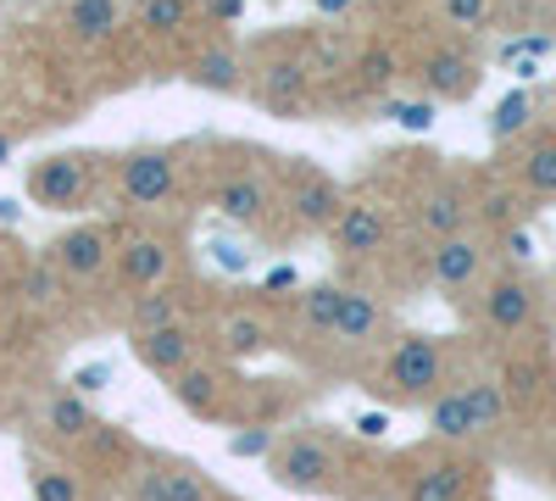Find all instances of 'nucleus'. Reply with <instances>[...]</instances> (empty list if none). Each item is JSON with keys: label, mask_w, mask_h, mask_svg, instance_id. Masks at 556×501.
Segmentation results:
<instances>
[{"label": "nucleus", "mask_w": 556, "mask_h": 501, "mask_svg": "<svg viewBox=\"0 0 556 501\" xmlns=\"http://www.w3.org/2000/svg\"><path fill=\"white\" fill-rule=\"evenodd\" d=\"M273 479L290 496H329L340 485V458L317 435H290L273 446Z\"/></svg>", "instance_id": "obj_1"}, {"label": "nucleus", "mask_w": 556, "mask_h": 501, "mask_svg": "<svg viewBox=\"0 0 556 501\" xmlns=\"http://www.w3.org/2000/svg\"><path fill=\"white\" fill-rule=\"evenodd\" d=\"M384 385L401 401H434L445 385V356L429 335H401L390 362H384Z\"/></svg>", "instance_id": "obj_2"}, {"label": "nucleus", "mask_w": 556, "mask_h": 501, "mask_svg": "<svg viewBox=\"0 0 556 501\" xmlns=\"http://www.w3.org/2000/svg\"><path fill=\"white\" fill-rule=\"evenodd\" d=\"M345 206L351 201H345V190L334 185L329 173H317L306 156L290 162V217L301 223L306 235H334V223H340Z\"/></svg>", "instance_id": "obj_3"}, {"label": "nucleus", "mask_w": 556, "mask_h": 501, "mask_svg": "<svg viewBox=\"0 0 556 501\" xmlns=\"http://www.w3.org/2000/svg\"><path fill=\"white\" fill-rule=\"evenodd\" d=\"M117 185H123V196H128L134 206L156 212V206H167V201L178 196V162H173L167 151H134V156H123V167H117Z\"/></svg>", "instance_id": "obj_4"}, {"label": "nucleus", "mask_w": 556, "mask_h": 501, "mask_svg": "<svg viewBox=\"0 0 556 501\" xmlns=\"http://www.w3.org/2000/svg\"><path fill=\"white\" fill-rule=\"evenodd\" d=\"M329 240H334V256H345V262L379 256L390 246V206L384 201H351Z\"/></svg>", "instance_id": "obj_5"}, {"label": "nucleus", "mask_w": 556, "mask_h": 501, "mask_svg": "<svg viewBox=\"0 0 556 501\" xmlns=\"http://www.w3.org/2000/svg\"><path fill=\"white\" fill-rule=\"evenodd\" d=\"M112 251H117L112 229H101V223H78V229H67L51 246V267H56V279H101Z\"/></svg>", "instance_id": "obj_6"}, {"label": "nucleus", "mask_w": 556, "mask_h": 501, "mask_svg": "<svg viewBox=\"0 0 556 501\" xmlns=\"http://www.w3.org/2000/svg\"><path fill=\"white\" fill-rule=\"evenodd\" d=\"M479 273H484V240L479 235H445V240H434V251H429V279L440 285V290H468V285H479Z\"/></svg>", "instance_id": "obj_7"}, {"label": "nucleus", "mask_w": 556, "mask_h": 501, "mask_svg": "<svg viewBox=\"0 0 556 501\" xmlns=\"http://www.w3.org/2000/svg\"><path fill=\"white\" fill-rule=\"evenodd\" d=\"M117 267H123V285H134V290H167L178 256L162 235H134L117 246Z\"/></svg>", "instance_id": "obj_8"}, {"label": "nucleus", "mask_w": 556, "mask_h": 501, "mask_svg": "<svg viewBox=\"0 0 556 501\" xmlns=\"http://www.w3.org/2000/svg\"><path fill=\"white\" fill-rule=\"evenodd\" d=\"M134 501H217V490L190 463H151L134 479Z\"/></svg>", "instance_id": "obj_9"}, {"label": "nucleus", "mask_w": 556, "mask_h": 501, "mask_svg": "<svg viewBox=\"0 0 556 501\" xmlns=\"http://www.w3.org/2000/svg\"><path fill=\"white\" fill-rule=\"evenodd\" d=\"M89 196V162L84 156H51V162H39L34 167V201L39 206H78Z\"/></svg>", "instance_id": "obj_10"}, {"label": "nucleus", "mask_w": 556, "mask_h": 501, "mask_svg": "<svg viewBox=\"0 0 556 501\" xmlns=\"http://www.w3.org/2000/svg\"><path fill=\"white\" fill-rule=\"evenodd\" d=\"M134 356L146 362L151 374H167V379H178L184 368H195V335L184 329V324L146 329V335H134Z\"/></svg>", "instance_id": "obj_11"}, {"label": "nucleus", "mask_w": 556, "mask_h": 501, "mask_svg": "<svg viewBox=\"0 0 556 501\" xmlns=\"http://www.w3.org/2000/svg\"><path fill=\"white\" fill-rule=\"evenodd\" d=\"M424 89L434 101H468L473 89H479V62L468 51H429L424 57Z\"/></svg>", "instance_id": "obj_12"}, {"label": "nucleus", "mask_w": 556, "mask_h": 501, "mask_svg": "<svg viewBox=\"0 0 556 501\" xmlns=\"http://www.w3.org/2000/svg\"><path fill=\"white\" fill-rule=\"evenodd\" d=\"M484 324L495 329V335H518V329H529L534 324V290L523 285V279H490L484 285Z\"/></svg>", "instance_id": "obj_13"}, {"label": "nucleus", "mask_w": 556, "mask_h": 501, "mask_svg": "<svg viewBox=\"0 0 556 501\" xmlns=\"http://www.w3.org/2000/svg\"><path fill=\"white\" fill-rule=\"evenodd\" d=\"M273 206V190H267V178L262 173H228L223 185H217V212L228 223H245V229H256V223L267 217Z\"/></svg>", "instance_id": "obj_14"}, {"label": "nucleus", "mask_w": 556, "mask_h": 501, "mask_svg": "<svg viewBox=\"0 0 556 501\" xmlns=\"http://www.w3.org/2000/svg\"><path fill=\"white\" fill-rule=\"evenodd\" d=\"M417 229H424L429 240L462 235L468 229V190L462 185H434L424 201H417Z\"/></svg>", "instance_id": "obj_15"}, {"label": "nucleus", "mask_w": 556, "mask_h": 501, "mask_svg": "<svg viewBox=\"0 0 556 501\" xmlns=\"http://www.w3.org/2000/svg\"><path fill=\"white\" fill-rule=\"evenodd\" d=\"M190 84L212 89V96H235V89H245V57L235 51V45H206V51L190 62Z\"/></svg>", "instance_id": "obj_16"}, {"label": "nucleus", "mask_w": 556, "mask_h": 501, "mask_svg": "<svg viewBox=\"0 0 556 501\" xmlns=\"http://www.w3.org/2000/svg\"><path fill=\"white\" fill-rule=\"evenodd\" d=\"M379 329H384V306L367 296V290H345V296H340V312H334L329 340H340V346H367Z\"/></svg>", "instance_id": "obj_17"}, {"label": "nucleus", "mask_w": 556, "mask_h": 501, "mask_svg": "<svg viewBox=\"0 0 556 501\" xmlns=\"http://www.w3.org/2000/svg\"><path fill=\"white\" fill-rule=\"evenodd\" d=\"M117 23H123V0H67V12H62V28L78 45H106Z\"/></svg>", "instance_id": "obj_18"}, {"label": "nucleus", "mask_w": 556, "mask_h": 501, "mask_svg": "<svg viewBox=\"0 0 556 501\" xmlns=\"http://www.w3.org/2000/svg\"><path fill=\"white\" fill-rule=\"evenodd\" d=\"M429 429H434L440 440H473V435H484L473 401H468V385H462V390H440V396L429 401Z\"/></svg>", "instance_id": "obj_19"}, {"label": "nucleus", "mask_w": 556, "mask_h": 501, "mask_svg": "<svg viewBox=\"0 0 556 501\" xmlns=\"http://www.w3.org/2000/svg\"><path fill=\"white\" fill-rule=\"evenodd\" d=\"M462 490H468V468L445 458V463L417 468V479L406 485V501H462Z\"/></svg>", "instance_id": "obj_20"}, {"label": "nucleus", "mask_w": 556, "mask_h": 501, "mask_svg": "<svg viewBox=\"0 0 556 501\" xmlns=\"http://www.w3.org/2000/svg\"><path fill=\"white\" fill-rule=\"evenodd\" d=\"M45 424H51L62 440H78V435L96 429V413L84 406V396H78V390H62L51 406H45Z\"/></svg>", "instance_id": "obj_21"}, {"label": "nucleus", "mask_w": 556, "mask_h": 501, "mask_svg": "<svg viewBox=\"0 0 556 501\" xmlns=\"http://www.w3.org/2000/svg\"><path fill=\"white\" fill-rule=\"evenodd\" d=\"M128 324H134V335H146V329H167V324H178V301H173L167 290H146V296H134Z\"/></svg>", "instance_id": "obj_22"}, {"label": "nucleus", "mask_w": 556, "mask_h": 501, "mask_svg": "<svg viewBox=\"0 0 556 501\" xmlns=\"http://www.w3.org/2000/svg\"><path fill=\"white\" fill-rule=\"evenodd\" d=\"M190 12H195L190 0H139V23H146L151 34H162V39L190 28Z\"/></svg>", "instance_id": "obj_23"}, {"label": "nucleus", "mask_w": 556, "mask_h": 501, "mask_svg": "<svg viewBox=\"0 0 556 501\" xmlns=\"http://www.w3.org/2000/svg\"><path fill=\"white\" fill-rule=\"evenodd\" d=\"M523 185L534 196H556V140H534L523 151Z\"/></svg>", "instance_id": "obj_24"}, {"label": "nucleus", "mask_w": 556, "mask_h": 501, "mask_svg": "<svg viewBox=\"0 0 556 501\" xmlns=\"http://www.w3.org/2000/svg\"><path fill=\"white\" fill-rule=\"evenodd\" d=\"M173 396L190 406V413H217V374H206V368H184L178 385H173Z\"/></svg>", "instance_id": "obj_25"}, {"label": "nucleus", "mask_w": 556, "mask_h": 501, "mask_svg": "<svg viewBox=\"0 0 556 501\" xmlns=\"http://www.w3.org/2000/svg\"><path fill=\"white\" fill-rule=\"evenodd\" d=\"M340 285H312L306 296H301V317H306V329H317V335H329L334 329V312H340Z\"/></svg>", "instance_id": "obj_26"}, {"label": "nucleus", "mask_w": 556, "mask_h": 501, "mask_svg": "<svg viewBox=\"0 0 556 501\" xmlns=\"http://www.w3.org/2000/svg\"><path fill=\"white\" fill-rule=\"evenodd\" d=\"M223 346L235 351V356H251V351H262V346H267V324H262V317L235 312V317L223 324Z\"/></svg>", "instance_id": "obj_27"}, {"label": "nucleus", "mask_w": 556, "mask_h": 501, "mask_svg": "<svg viewBox=\"0 0 556 501\" xmlns=\"http://www.w3.org/2000/svg\"><path fill=\"white\" fill-rule=\"evenodd\" d=\"M468 401H473V413H479L484 435L506 418V396H501V385H490V379H473V385H468Z\"/></svg>", "instance_id": "obj_28"}, {"label": "nucleus", "mask_w": 556, "mask_h": 501, "mask_svg": "<svg viewBox=\"0 0 556 501\" xmlns=\"http://www.w3.org/2000/svg\"><path fill=\"white\" fill-rule=\"evenodd\" d=\"M34 501H84V490L62 468H34Z\"/></svg>", "instance_id": "obj_29"}, {"label": "nucleus", "mask_w": 556, "mask_h": 501, "mask_svg": "<svg viewBox=\"0 0 556 501\" xmlns=\"http://www.w3.org/2000/svg\"><path fill=\"white\" fill-rule=\"evenodd\" d=\"M445 23L451 28H484L490 23V0H445Z\"/></svg>", "instance_id": "obj_30"}, {"label": "nucleus", "mask_w": 556, "mask_h": 501, "mask_svg": "<svg viewBox=\"0 0 556 501\" xmlns=\"http://www.w3.org/2000/svg\"><path fill=\"white\" fill-rule=\"evenodd\" d=\"M523 123H529V96H506V101L495 107V123H490V128L506 140V134H518Z\"/></svg>", "instance_id": "obj_31"}, {"label": "nucleus", "mask_w": 556, "mask_h": 501, "mask_svg": "<svg viewBox=\"0 0 556 501\" xmlns=\"http://www.w3.org/2000/svg\"><path fill=\"white\" fill-rule=\"evenodd\" d=\"M285 96H290V101L301 96V67H295V62H290V67H285V62L273 67V89H267V101H273V107H285Z\"/></svg>", "instance_id": "obj_32"}, {"label": "nucleus", "mask_w": 556, "mask_h": 501, "mask_svg": "<svg viewBox=\"0 0 556 501\" xmlns=\"http://www.w3.org/2000/svg\"><path fill=\"white\" fill-rule=\"evenodd\" d=\"M278 440L267 435V429H251V435H235L228 440V451H235V458H262V451H273Z\"/></svg>", "instance_id": "obj_33"}, {"label": "nucleus", "mask_w": 556, "mask_h": 501, "mask_svg": "<svg viewBox=\"0 0 556 501\" xmlns=\"http://www.w3.org/2000/svg\"><path fill=\"white\" fill-rule=\"evenodd\" d=\"M106 379H112L106 362H89V368H78V374H73V390H78V396H89V390H101Z\"/></svg>", "instance_id": "obj_34"}, {"label": "nucleus", "mask_w": 556, "mask_h": 501, "mask_svg": "<svg viewBox=\"0 0 556 501\" xmlns=\"http://www.w3.org/2000/svg\"><path fill=\"white\" fill-rule=\"evenodd\" d=\"M395 117H401L406 128H429V123H434V107H429V101H424V107H401Z\"/></svg>", "instance_id": "obj_35"}, {"label": "nucleus", "mask_w": 556, "mask_h": 501, "mask_svg": "<svg viewBox=\"0 0 556 501\" xmlns=\"http://www.w3.org/2000/svg\"><path fill=\"white\" fill-rule=\"evenodd\" d=\"M240 12H245V0H212V17H217V23L240 17Z\"/></svg>", "instance_id": "obj_36"}, {"label": "nucleus", "mask_w": 556, "mask_h": 501, "mask_svg": "<svg viewBox=\"0 0 556 501\" xmlns=\"http://www.w3.org/2000/svg\"><path fill=\"white\" fill-rule=\"evenodd\" d=\"M356 429H362V435H384V429H390V418H384V413H362V418H356Z\"/></svg>", "instance_id": "obj_37"}, {"label": "nucleus", "mask_w": 556, "mask_h": 501, "mask_svg": "<svg viewBox=\"0 0 556 501\" xmlns=\"http://www.w3.org/2000/svg\"><path fill=\"white\" fill-rule=\"evenodd\" d=\"M312 7H317L323 17H340V12H351V7H356V0H312Z\"/></svg>", "instance_id": "obj_38"}, {"label": "nucleus", "mask_w": 556, "mask_h": 501, "mask_svg": "<svg viewBox=\"0 0 556 501\" xmlns=\"http://www.w3.org/2000/svg\"><path fill=\"white\" fill-rule=\"evenodd\" d=\"M12 156V140H7V134H0V162H7Z\"/></svg>", "instance_id": "obj_39"}]
</instances>
